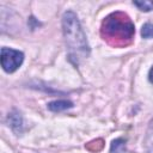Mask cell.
I'll use <instances>...</instances> for the list:
<instances>
[{
  "instance_id": "cell-1",
  "label": "cell",
  "mask_w": 153,
  "mask_h": 153,
  "mask_svg": "<svg viewBox=\"0 0 153 153\" xmlns=\"http://www.w3.org/2000/svg\"><path fill=\"white\" fill-rule=\"evenodd\" d=\"M62 32L71 62L80 65L90 55V45L81 24L73 11H67L62 16Z\"/></svg>"
},
{
  "instance_id": "cell-7",
  "label": "cell",
  "mask_w": 153,
  "mask_h": 153,
  "mask_svg": "<svg viewBox=\"0 0 153 153\" xmlns=\"http://www.w3.org/2000/svg\"><path fill=\"white\" fill-rule=\"evenodd\" d=\"M133 4L143 12H149L153 10V1L152 0H141V1H133Z\"/></svg>"
},
{
  "instance_id": "cell-4",
  "label": "cell",
  "mask_w": 153,
  "mask_h": 153,
  "mask_svg": "<svg viewBox=\"0 0 153 153\" xmlns=\"http://www.w3.org/2000/svg\"><path fill=\"white\" fill-rule=\"evenodd\" d=\"M7 121H8L10 127H11L17 134L22 133V130H23V117H22V115L19 114V111L13 110L12 112H10L8 116H7Z\"/></svg>"
},
{
  "instance_id": "cell-9",
  "label": "cell",
  "mask_w": 153,
  "mask_h": 153,
  "mask_svg": "<svg viewBox=\"0 0 153 153\" xmlns=\"http://www.w3.org/2000/svg\"><path fill=\"white\" fill-rule=\"evenodd\" d=\"M148 79H149V81L153 84V66H152V68L149 69V74H148Z\"/></svg>"
},
{
  "instance_id": "cell-6",
  "label": "cell",
  "mask_w": 153,
  "mask_h": 153,
  "mask_svg": "<svg viewBox=\"0 0 153 153\" xmlns=\"http://www.w3.org/2000/svg\"><path fill=\"white\" fill-rule=\"evenodd\" d=\"M110 153H126V140L122 137L115 139L111 142Z\"/></svg>"
},
{
  "instance_id": "cell-3",
  "label": "cell",
  "mask_w": 153,
  "mask_h": 153,
  "mask_svg": "<svg viewBox=\"0 0 153 153\" xmlns=\"http://www.w3.org/2000/svg\"><path fill=\"white\" fill-rule=\"evenodd\" d=\"M24 61V54L12 48H1V67L6 73L17 71Z\"/></svg>"
},
{
  "instance_id": "cell-5",
  "label": "cell",
  "mask_w": 153,
  "mask_h": 153,
  "mask_svg": "<svg viewBox=\"0 0 153 153\" xmlns=\"http://www.w3.org/2000/svg\"><path fill=\"white\" fill-rule=\"evenodd\" d=\"M72 106H73V103L69 102V100H66V99L54 100V102H50V103L48 104V109H49L50 111H54V112H60V111L71 109Z\"/></svg>"
},
{
  "instance_id": "cell-2",
  "label": "cell",
  "mask_w": 153,
  "mask_h": 153,
  "mask_svg": "<svg viewBox=\"0 0 153 153\" xmlns=\"http://www.w3.org/2000/svg\"><path fill=\"white\" fill-rule=\"evenodd\" d=\"M100 33L104 41L114 47H127L133 42L135 26L131 19L124 12H112L104 18L100 26Z\"/></svg>"
},
{
  "instance_id": "cell-8",
  "label": "cell",
  "mask_w": 153,
  "mask_h": 153,
  "mask_svg": "<svg viewBox=\"0 0 153 153\" xmlns=\"http://www.w3.org/2000/svg\"><path fill=\"white\" fill-rule=\"evenodd\" d=\"M141 36L143 38H153V24L146 23L141 29Z\"/></svg>"
}]
</instances>
